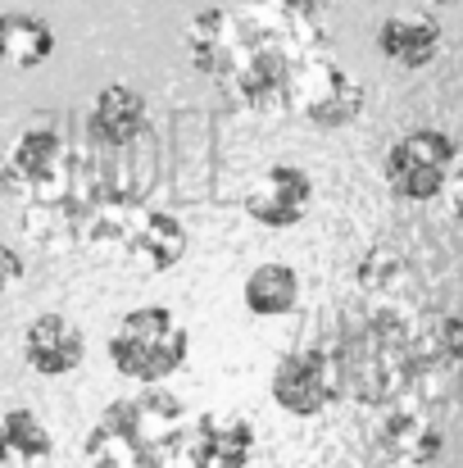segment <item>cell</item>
<instances>
[{
    "instance_id": "7c38bea8",
    "label": "cell",
    "mask_w": 463,
    "mask_h": 468,
    "mask_svg": "<svg viewBox=\"0 0 463 468\" xmlns=\"http://www.w3.org/2000/svg\"><path fill=\"white\" fill-rule=\"evenodd\" d=\"M255 460V423L232 410L191 419V468H246Z\"/></svg>"
},
{
    "instance_id": "6da1fadb",
    "label": "cell",
    "mask_w": 463,
    "mask_h": 468,
    "mask_svg": "<svg viewBox=\"0 0 463 468\" xmlns=\"http://www.w3.org/2000/svg\"><path fill=\"white\" fill-rule=\"evenodd\" d=\"M313 50H322L318 27L278 5L200 9L186 23L191 64L255 114H287L291 82Z\"/></svg>"
},
{
    "instance_id": "e0dca14e",
    "label": "cell",
    "mask_w": 463,
    "mask_h": 468,
    "mask_svg": "<svg viewBox=\"0 0 463 468\" xmlns=\"http://www.w3.org/2000/svg\"><path fill=\"white\" fill-rule=\"evenodd\" d=\"M142 133H146V96L128 82L100 87L96 101H91V137L100 146L123 151V146L142 142Z\"/></svg>"
},
{
    "instance_id": "5bb4252c",
    "label": "cell",
    "mask_w": 463,
    "mask_h": 468,
    "mask_svg": "<svg viewBox=\"0 0 463 468\" xmlns=\"http://www.w3.org/2000/svg\"><path fill=\"white\" fill-rule=\"evenodd\" d=\"M186 246H191L186 223L168 209H137L128 223V237H123V255L151 273H173L182 264Z\"/></svg>"
},
{
    "instance_id": "9a60e30c",
    "label": "cell",
    "mask_w": 463,
    "mask_h": 468,
    "mask_svg": "<svg viewBox=\"0 0 463 468\" xmlns=\"http://www.w3.org/2000/svg\"><path fill=\"white\" fill-rule=\"evenodd\" d=\"M359 292L368 296V310L382 314H423L418 310V278L409 260L391 246H377L359 264Z\"/></svg>"
},
{
    "instance_id": "3957f363",
    "label": "cell",
    "mask_w": 463,
    "mask_h": 468,
    "mask_svg": "<svg viewBox=\"0 0 463 468\" xmlns=\"http://www.w3.org/2000/svg\"><path fill=\"white\" fill-rule=\"evenodd\" d=\"M91 468H191V414L182 400L146 391L114 400L87 437Z\"/></svg>"
},
{
    "instance_id": "9c48e42d",
    "label": "cell",
    "mask_w": 463,
    "mask_h": 468,
    "mask_svg": "<svg viewBox=\"0 0 463 468\" xmlns=\"http://www.w3.org/2000/svg\"><path fill=\"white\" fill-rule=\"evenodd\" d=\"M268 396H273V405L287 410L291 419H318V414H327V410L341 400L331 355L318 350V346L282 355L278 368H273V378H268Z\"/></svg>"
},
{
    "instance_id": "d6986e66",
    "label": "cell",
    "mask_w": 463,
    "mask_h": 468,
    "mask_svg": "<svg viewBox=\"0 0 463 468\" xmlns=\"http://www.w3.org/2000/svg\"><path fill=\"white\" fill-rule=\"evenodd\" d=\"M241 301H246V310L259 314V318H282V314H291L300 305V273L291 264H278V260L259 264L246 278Z\"/></svg>"
},
{
    "instance_id": "603a6c76",
    "label": "cell",
    "mask_w": 463,
    "mask_h": 468,
    "mask_svg": "<svg viewBox=\"0 0 463 468\" xmlns=\"http://www.w3.org/2000/svg\"><path fill=\"white\" fill-rule=\"evenodd\" d=\"M278 9H287V14H300V18H309V14H318V9H327L331 0H273Z\"/></svg>"
},
{
    "instance_id": "4fadbf2b",
    "label": "cell",
    "mask_w": 463,
    "mask_h": 468,
    "mask_svg": "<svg viewBox=\"0 0 463 468\" xmlns=\"http://www.w3.org/2000/svg\"><path fill=\"white\" fill-rule=\"evenodd\" d=\"M23 359L32 373L41 378H68L82 368L87 359V336L78 323H68L64 314H41L27 323L23 332Z\"/></svg>"
},
{
    "instance_id": "30bf717a",
    "label": "cell",
    "mask_w": 463,
    "mask_h": 468,
    "mask_svg": "<svg viewBox=\"0 0 463 468\" xmlns=\"http://www.w3.org/2000/svg\"><path fill=\"white\" fill-rule=\"evenodd\" d=\"M373 446H377V455L391 468H423L441 455L446 432H441L432 410H423L414 400H400L391 410H377Z\"/></svg>"
},
{
    "instance_id": "52a82bcc",
    "label": "cell",
    "mask_w": 463,
    "mask_h": 468,
    "mask_svg": "<svg viewBox=\"0 0 463 468\" xmlns=\"http://www.w3.org/2000/svg\"><path fill=\"white\" fill-rule=\"evenodd\" d=\"M463 382V318L459 314H418L414 323V387L409 400L432 410L450 400Z\"/></svg>"
},
{
    "instance_id": "8992f818",
    "label": "cell",
    "mask_w": 463,
    "mask_h": 468,
    "mask_svg": "<svg viewBox=\"0 0 463 468\" xmlns=\"http://www.w3.org/2000/svg\"><path fill=\"white\" fill-rule=\"evenodd\" d=\"M363 82L331 59V50H313L305 59V69L291 82V105L287 114H300L309 128H350L363 114Z\"/></svg>"
},
{
    "instance_id": "cb8c5ba5",
    "label": "cell",
    "mask_w": 463,
    "mask_h": 468,
    "mask_svg": "<svg viewBox=\"0 0 463 468\" xmlns=\"http://www.w3.org/2000/svg\"><path fill=\"white\" fill-rule=\"evenodd\" d=\"M432 5H455V0H432Z\"/></svg>"
},
{
    "instance_id": "44dd1931",
    "label": "cell",
    "mask_w": 463,
    "mask_h": 468,
    "mask_svg": "<svg viewBox=\"0 0 463 468\" xmlns=\"http://www.w3.org/2000/svg\"><path fill=\"white\" fill-rule=\"evenodd\" d=\"M23 278H27L23 255H18L14 246H0V301H5L14 287H23Z\"/></svg>"
},
{
    "instance_id": "7a4b0ae2",
    "label": "cell",
    "mask_w": 463,
    "mask_h": 468,
    "mask_svg": "<svg viewBox=\"0 0 463 468\" xmlns=\"http://www.w3.org/2000/svg\"><path fill=\"white\" fill-rule=\"evenodd\" d=\"M414 323H418V314L363 310V318H354L336 336V346L327 355H331V368H336L341 400H359L368 410H391V405L409 400Z\"/></svg>"
},
{
    "instance_id": "8fae6325",
    "label": "cell",
    "mask_w": 463,
    "mask_h": 468,
    "mask_svg": "<svg viewBox=\"0 0 463 468\" xmlns=\"http://www.w3.org/2000/svg\"><path fill=\"white\" fill-rule=\"evenodd\" d=\"M241 209L259 223V228H296L305 223V214L313 209V177L300 164H268L241 196Z\"/></svg>"
},
{
    "instance_id": "ac0fdd59",
    "label": "cell",
    "mask_w": 463,
    "mask_h": 468,
    "mask_svg": "<svg viewBox=\"0 0 463 468\" xmlns=\"http://www.w3.org/2000/svg\"><path fill=\"white\" fill-rule=\"evenodd\" d=\"M55 55V27L41 14L5 9L0 14V59L14 69H41Z\"/></svg>"
},
{
    "instance_id": "5b68a950",
    "label": "cell",
    "mask_w": 463,
    "mask_h": 468,
    "mask_svg": "<svg viewBox=\"0 0 463 468\" xmlns=\"http://www.w3.org/2000/svg\"><path fill=\"white\" fill-rule=\"evenodd\" d=\"M186 350H191L186 327L163 305H142V310L123 314L110 336V364L142 387L173 378L186 364Z\"/></svg>"
},
{
    "instance_id": "ffe728a7",
    "label": "cell",
    "mask_w": 463,
    "mask_h": 468,
    "mask_svg": "<svg viewBox=\"0 0 463 468\" xmlns=\"http://www.w3.org/2000/svg\"><path fill=\"white\" fill-rule=\"evenodd\" d=\"M55 455V437L50 428L32 414V410H5L0 414V464H41Z\"/></svg>"
},
{
    "instance_id": "277c9868",
    "label": "cell",
    "mask_w": 463,
    "mask_h": 468,
    "mask_svg": "<svg viewBox=\"0 0 463 468\" xmlns=\"http://www.w3.org/2000/svg\"><path fill=\"white\" fill-rule=\"evenodd\" d=\"M0 191H9L27 209H59V205L82 200L78 164L55 119H37L14 137L9 155L0 164Z\"/></svg>"
},
{
    "instance_id": "2e32d148",
    "label": "cell",
    "mask_w": 463,
    "mask_h": 468,
    "mask_svg": "<svg viewBox=\"0 0 463 468\" xmlns=\"http://www.w3.org/2000/svg\"><path fill=\"white\" fill-rule=\"evenodd\" d=\"M446 46V32L432 14H391L377 27V50L382 59L400 64V69H427Z\"/></svg>"
},
{
    "instance_id": "7402d4cb",
    "label": "cell",
    "mask_w": 463,
    "mask_h": 468,
    "mask_svg": "<svg viewBox=\"0 0 463 468\" xmlns=\"http://www.w3.org/2000/svg\"><path fill=\"white\" fill-rule=\"evenodd\" d=\"M446 196H450V209L463 218V142H459V155H455V173H450V186H446Z\"/></svg>"
},
{
    "instance_id": "ba28073f",
    "label": "cell",
    "mask_w": 463,
    "mask_h": 468,
    "mask_svg": "<svg viewBox=\"0 0 463 468\" xmlns=\"http://www.w3.org/2000/svg\"><path fill=\"white\" fill-rule=\"evenodd\" d=\"M455 137L437 133V128H418V133H405L400 142H391L386 151V186L400 196V200H437L446 196L450 186V173H455Z\"/></svg>"
}]
</instances>
